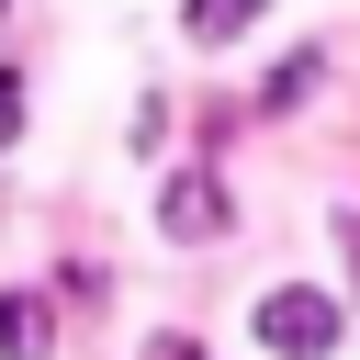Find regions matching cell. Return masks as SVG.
<instances>
[{
	"label": "cell",
	"mask_w": 360,
	"mask_h": 360,
	"mask_svg": "<svg viewBox=\"0 0 360 360\" xmlns=\"http://www.w3.org/2000/svg\"><path fill=\"white\" fill-rule=\"evenodd\" d=\"M259 349L326 360V349H338V304H326V292H259Z\"/></svg>",
	"instance_id": "6da1fadb"
},
{
	"label": "cell",
	"mask_w": 360,
	"mask_h": 360,
	"mask_svg": "<svg viewBox=\"0 0 360 360\" xmlns=\"http://www.w3.org/2000/svg\"><path fill=\"white\" fill-rule=\"evenodd\" d=\"M158 225H169L180 248H202V236H225V180H214V169H180V180L158 191Z\"/></svg>",
	"instance_id": "7a4b0ae2"
},
{
	"label": "cell",
	"mask_w": 360,
	"mask_h": 360,
	"mask_svg": "<svg viewBox=\"0 0 360 360\" xmlns=\"http://www.w3.org/2000/svg\"><path fill=\"white\" fill-rule=\"evenodd\" d=\"M45 349H56V315L34 292H0V360H45Z\"/></svg>",
	"instance_id": "3957f363"
},
{
	"label": "cell",
	"mask_w": 360,
	"mask_h": 360,
	"mask_svg": "<svg viewBox=\"0 0 360 360\" xmlns=\"http://www.w3.org/2000/svg\"><path fill=\"white\" fill-rule=\"evenodd\" d=\"M259 11H270V0H180V34H191V45H225V34H248Z\"/></svg>",
	"instance_id": "277c9868"
},
{
	"label": "cell",
	"mask_w": 360,
	"mask_h": 360,
	"mask_svg": "<svg viewBox=\"0 0 360 360\" xmlns=\"http://www.w3.org/2000/svg\"><path fill=\"white\" fill-rule=\"evenodd\" d=\"M304 90H315V56H281V68H270V90H259V101H270V112H292V101H304Z\"/></svg>",
	"instance_id": "5b68a950"
},
{
	"label": "cell",
	"mask_w": 360,
	"mask_h": 360,
	"mask_svg": "<svg viewBox=\"0 0 360 360\" xmlns=\"http://www.w3.org/2000/svg\"><path fill=\"white\" fill-rule=\"evenodd\" d=\"M11 135H22V79L0 68V146H11Z\"/></svg>",
	"instance_id": "8992f818"
},
{
	"label": "cell",
	"mask_w": 360,
	"mask_h": 360,
	"mask_svg": "<svg viewBox=\"0 0 360 360\" xmlns=\"http://www.w3.org/2000/svg\"><path fill=\"white\" fill-rule=\"evenodd\" d=\"M146 360H202V349L191 338H146Z\"/></svg>",
	"instance_id": "52a82bcc"
},
{
	"label": "cell",
	"mask_w": 360,
	"mask_h": 360,
	"mask_svg": "<svg viewBox=\"0 0 360 360\" xmlns=\"http://www.w3.org/2000/svg\"><path fill=\"white\" fill-rule=\"evenodd\" d=\"M338 248H349V281H360V214H338Z\"/></svg>",
	"instance_id": "ba28073f"
},
{
	"label": "cell",
	"mask_w": 360,
	"mask_h": 360,
	"mask_svg": "<svg viewBox=\"0 0 360 360\" xmlns=\"http://www.w3.org/2000/svg\"><path fill=\"white\" fill-rule=\"evenodd\" d=\"M0 11H11V0H0Z\"/></svg>",
	"instance_id": "9c48e42d"
}]
</instances>
